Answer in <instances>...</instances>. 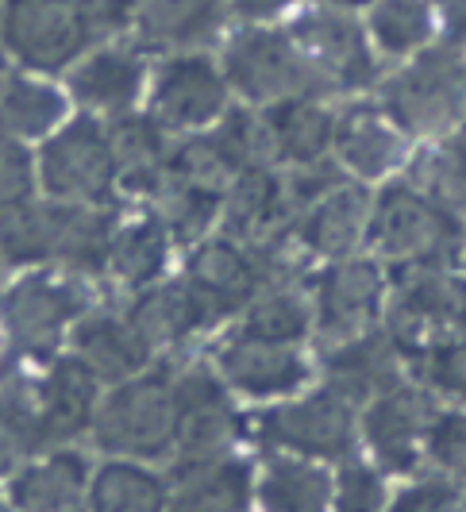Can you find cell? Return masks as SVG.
Returning <instances> with one entry per match:
<instances>
[{"instance_id": "obj_4", "label": "cell", "mask_w": 466, "mask_h": 512, "mask_svg": "<svg viewBox=\"0 0 466 512\" xmlns=\"http://www.w3.org/2000/svg\"><path fill=\"white\" fill-rule=\"evenodd\" d=\"M216 58L239 104L266 108L301 93L316 97L285 24H232L216 43Z\"/></svg>"}, {"instance_id": "obj_33", "label": "cell", "mask_w": 466, "mask_h": 512, "mask_svg": "<svg viewBox=\"0 0 466 512\" xmlns=\"http://www.w3.org/2000/svg\"><path fill=\"white\" fill-rule=\"evenodd\" d=\"M409 374L440 405H459V409H466V335L447 332L440 339H432L409 362Z\"/></svg>"}, {"instance_id": "obj_45", "label": "cell", "mask_w": 466, "mask_h": 512, "mask_svg": "<svg viewBox=\"0 0 466 512\" xmlns=\"http://www.w3.org/2000/svg\"><path fill=\"white\" fill-rule=\"evenodd\" d=\"M312 4H328V8H347V12H363L370 0H312Z\"/></svg>"}, {"instance_id": "obj_44", "label": "cell", "mask_w": 466, "mask_h": 512, "mask_svg": "<svg viewBox=\"0 0 466 512\" xmlns=\"http://www.w3.org/2000/svg\"><path fill=\"white\" fill-rule=\"evenodd\" d=\"M451 332L466 335V266L451 274Z\"/></svg>"}, {"instance_id": "obj_10", "label": "cell", "mask_w": 466, "mask_h": 512, "mask_svg": "<svg viewBox=\"0 0 466 512\" xmlns=\"http://www.w3.org/2000/svg\"><path fill=\"white\" fill-rule=\"evenodd\" d=\"M151 62H155V54L147 51L135 35L108 39V43H93L81 54L78 62L62 74V85L74 101V112L112 120V116L143 108L147 81H151Z\"/></svg>"}, {"instance_id": "obj_28", "label": "cell", "mask_w": 466, "mask_h": 512, "mask_svg": "<svg viewBox=\"0 0 466 512\" xmlns=\"http://www.w3.org/2000/svg\"><path fill=\"white\" fill-rule=\"evenodd\" d=\"M170 251V231L158 216H139L112 231L108 247V270L131 289H147L158 282Z\"/></svg>"}, {"instance_id": "obj_20", "label": "cell", "mask_w": 466, "mask_h": 512, "mask_svg": "<svg viewBox=\"0 0 466 512\" xmlns=\"http://www.w3.org/2000/svg\"><path fill=\"white\" fill-rule=\"evenodd\" d=\"M74 116V101L62 85V77L27 74L4 66L0 77V131L16 135L24 143H43Z\"/></svg>"}, {"instance_id": "obj_42", "label": "cell", "mask_w": 466, "mask_h": 512, "mask_svg": "<svg viewBox=\"0 0 466 512\" xmlns=\"http://www.w3.org/2000/svg\"><path fill=\"white\" fill-rule=\"evenodd\" d=\"M305 0H228L232 24H282Z\"/></svg>"}, {"instance_id": "obj_23", "label": "cell", "mask_w": 466, "mask_h": 512, "mask_svg": "<svg viewBox=\"0 0 466 512\" xmlns=\"http://www.w3.org/2000/svg\"><path fill=\"white\" fill-rule=\"evenodd\" d=\"M97 385H101V378L78 355L54 359L47 378L39 382V393L31 397L35 416H39V432L43 436H74L85 424H93Z\"/></svg>"}, {"instance_id": "obj_3", "label": "cell", "mask_w": 466, "mask_h": 512, "mask_svg": "<svg viewBox=\"0 0 466 512\" xmlns=\"http://www.w3.org/2000/svg\"><path fill=\"white\" fill-rule=\"evenodd\" d=\"M374 97L416 147L436 143L466 120V54L432 43L386 66Z\"/></svg>"}, {"instance_id": "obj_24", "label": "cell", "mask_w": 466, "mask_h": 512, "mask_svg": "<svg viewBox=\"0 0 466 512\" xmlns=\"http://www.w3.org/2000/svg\"><path fill=\"white\" fill-rule=\"evenodd\" d=\"M178 401V439L193 451H216L235 436V412L228 385L212 370H189L174 385Z\"/></svg>"}, {"instance_id": "obj_8", "label": "cell", "mask_w": 466, "mask_h": 512, "mask_svg": "<svg viewBox=\"0 0 466 512\" xmlns=\"http://www.w3.org/2000/svg\"><path fill=\"white\" fill-rule=\"evenodd\" d=\"M259 432L266 443L305 459H347L359 432V405L332 385H320L282 397L259 420Z\"/></svg>"}, {"instance_id": "obj_9", "label": "cell", "mask_w": 466, "mask_h": 512, "mask_svg": "<svg viewBox=\"0 0 466 512\" xmlns=\"http://www.w3.org/2000/svg\"><path fill=\"white\" fill-rule=\"evenodd\" d=\"M389 297V270L374 255L336 258L312 285V328L332 343L382 328Z\"/></svg>"}, {"instance_id": "obj_40", "label": "cell", "mask_w": 466, "mask_h": 512, "mask_svg": "<svg viewBox=\"0 0 466 512\" xmlns=\"http://www.w3.org/2000/svg\"><path fill=\"white\" fill-rule=\"evenodd\" d=\"M382 478L363 466V462H347L339 470L336 482V512H382Z\"/></svg>"}, {"instance_id": "obj_19", "label": "cell", "mask_w": 466, "mask_h": 512, "mask_svg": "<svg viewBox=\"0 0 466 512\" xmlns=\"http://www.w3.org/2000/svg\"><path fill=\"white\" fill-rule=\"evenodd\" d=\"M324 370H328V385L355 405H366L370 397L386 393L389 385L409 378V362L382 328L332 343Z\"/></svg>"}, {"instance_id": "obj_22", "label": "cell", "mask_w": 466, "mask_h": 512, "mask_svg": "<svg viewBox=\"0 0 466 512\" xmlns=\"http://www.w3.org/2000/svg\"><path fill=\"white\" fill-rule=\"evenodd\" d=\"M262 120L274 143L278 166H305L332 154V131H336V101L324 97H285L262 108Z\"/></svg>"}, {"instance_id": "obj_47", "label": "cell", "mask_w": 466, "mask_h": 512, "mask_svg": "<svg viewBox=\"0 0 466 512\" xmlns=\"http://www.w3.org/2000/svg\"><path fill=\"white\" fill-rule=\"evenodd\" d=\"M4 347H8V332H4V324H0V359H4Z\"/></svg>"}, {"instance_id": "obj_27", "label": "cell", "mask_w": 466, "mask_h": 512, "mask_svg": "<svg viewBox=\"0 0 466 512\" xmlns=\"http://www.w3.org/2000/svg\"><path fill=\"white\" fill-rule=\"evenodd\" d=\"M128 320L135 332L147 339V347L155 351L162 343H178L189 332H197L208 320L201 297L185 282H166V285H147L139 289V301L131 305Z\"/></svg>"}, {"instance_id": "obj_30", "label": "cell", "mask_w": 466, "mask_h": 512, "mask_svg": "<svg viewBox=\"0 0 466 512\" xmlns=\"http://www.w3.org/2000/svg\"><path fill=\"white\" fill-rule=\"evenodd\" d=\"M405 174L416 185H424L432 197H440L447 208L466 216V120L451 135L416 147Z\"/></svg>"}, {"instance_id": "obj_41", "label": "cell", "mask_w": 466, "mask_h": 512, "mask_svg": "<svg viewBox=\"0 0 466 512\" xmlns=\"http://www.w3.org/2000/svg\"><path fill=\"white\" fill-rule=\"evenodd\" d=\"M463 509H466L463 493L451 486L447 478H436V482H420V486L405 489L389 512H463Z\"/></svg>"}, {"instance_id": "obj_5", "label": "cell", "mask_w": 466, "mask_h": 512, "mask_svg": "<svg viewBox=\"0 0 466 512\" xmlns=\"http://www.w3.org/2000/svg\"><path fill=\"white\" fill-rule=\"evenodd\" d=\"M39 189L66 205H104L116 189V151L101 116L74 112L62 128L35 147Z\"/></svg>"}, {"instance_id": "obj_17", "label": "cell", "mask_w": 466, "mask_h": 512, "mask_svg": "<svg viewBox=\"0 0 466 512\" xmlns=\"http://www.w3.org/2000/svg\"><path fill=\"white\" fill-rule=\"evenodd\" d=\"M228 27V0H139L135 12V39L151 54L212 51Z\"/></svg>"}, {"instance_id": "obj_34", "label": "cell", "mask_w": 466, "mask_h": 512, "mask_svg": "<svg viewBox=\"0 0 466 512\" xmlns=\"http://www.w3.org/2000/svg\"><path fill=\"white\" fill-rule=\"evenodd\" d=\"M247 501V470L239 462H212L182 493V512H235Z\"/></svg>"}, {"instance_id": "obj_31", "label": "cell", "mask_w": 466, "mask_h": 512, "mask_svg": "<svg viewBox=\"0 0 466 512\" xmlns=\"http://www.w3.org/2000/svg\"><path fill=\"white\" fill-rule=\"evenodd\" d=\"M262 497L270 512H328L332 478L324 466H316L305 455H282L266 470Z\"/></svg>"}, {"instance_id": "obj_32", "label": "cell", "mask_w": 466, "mask_h": 512, "mask_svg": "<svg viewBox=\"0 0 466 512\" xmlns=\"http://www.w3.org/2000/svg\"><path fill=\"white\" fill-rule=\"evenodd\" d=\"M239 332L270 343H305L312 332V301L297 289H259L239 312Z\"/></svg>"}, {"instance_id": "obj_39", "label": "cell", "mask_w": 466, "mask_h": 512, "mask_svg": "<svg viewBox=\"0 0 466 512\" xmlns=\"http://www.w3.org/2000/svg\"><path fill=\"white\" fill-rule=\"evenodd\" d=\"M81 20L89 27L93 43H108V39H124L135 35V12L139 0H74Z\"/></svg>"}, {"instance_id": "obj_11", "label": "cell", "mask_w": 466, "mask_h": 512, "mask_svg": "<svg viewBox=\"0 0 466 512\" xmlns=\"http://www.w3.org/2000/svg\"><path fill=\"white\" fill-rule=\"evenodd\" d=\"M93 432L108 451L155 455L178 439V401L166 378L135 374L116 382V389L97 401Z\"/></svg>"}, {"instance_id": "obj_21", "label": "cell", "mask_w": 466, "mask_h": 512, "mask_svg": "<svg viewBox=\"0 0 466 512\" xmlns=\"http://www.w3.org/2000/svg\"><path fill=\"white\" fill-rule=\"evenodd\" d=\"M108 124V139L116 151V178L120 189L131 193H151L155 197L162 189V181L170 178V147L174 135L158 124L147 108H135L124 116L104 120Z\"/></svg>"}, {"instance_id": "obj_36", "label": "cell", "mask_w": 466, "mask_h": 512, "mask_svg": "<svg viewBox=\"0 0 466 512\" xmlns=\"http://www.w3.org/2000/svg\"><path fill=\"white\" fill-rule=\"evenodd\" d=\"M35 193H39L35 147L0 131V212L35 201Z\"/></svg>"}, {"instance_id": "obj_49", "label": "cell", "mask_w": 466, "mask_h": 512, "mask_svg": "<svg viewBox=\"0 0 466 512\" xmlns=\"http://www.w3.org/2000/svg\"><path fill=\"white\" fill-rule=\"evenodd\" d=\"M0 77H4V66H0Z\"/></svg>"}, {"instance_id": "obj_43", "label": "cell", "mask_w": 466, "mask_h": 512, "mask_svg": "<svg viewBox=\"0 0 466 512\" xmlns=\"http://www.w3.org/2000/svg\"><path fill=\"white\" fill-rule=\"evenodd\" d=\"M436 12V43L466 54V0H432Z\"/></svg>"}, {"instance_id": "obj_13", "label": "cell", "mask_w": 466, "mask_h": 512, "mask_svg": "<svg viewBox=\"0 0 466 512\" xmlns=\"http://www.w3.org/2000/svg\"><path fill=\"white\" fill-rule=\"evenodd\" d=\"M436 409L440 401L409 374L405 382L366 401L359 412V432L386 470H413L424 459V432Z\"/></svg>"}, {"instance_id": "obj_26", "label": "cell", "mask_w": 466, "mask_h": 512, "mask_svg": "<svg viewBox=\"0 0 466 512\" xmlns=\"http://www.w3.org/2000/svg\"><path fill=\"white\" fill-rule=\"evenodd\" d=\"M363 27L386 66L436 43L432 0H370L363 8Z\"/></svg>"}, {"instance_id": "obj_18", "label": "cell", "mask_w": 466, "mask_h": 512, "mask_svg": "<svg viewBox=\"0 0 466 512\" xmlns=\"http://www.w3.org/2000/svg\"><path fill=\"white\" fill-rule=\"evenodd\" d=\"M370 201H374L370 185L343 181L339 189H332L328 197H320L297 216L289 239H297L301 251L324 262L359 255V247H366V228H370Z\"/></svg>"}, {"instance_id": "obj_12", "label": "cell", "mask_w": 466, "mask_h": 512, "mask_svg": "<svg viewBox=\"0 0 466 512\" xmlns=\"http://www.w3.org/2000/svg\"><path fill=\"white\" fill-rule=\"evenodd\" d=\"M416 143L386 116L374 93L336 101V131H332V158L343 166V174L363 185H382V181L405 174L413 162Z\"/></svg>"}, {"instance_id": "obj_16", "label": "cell", "mask_w": 466, "mask_h": 512, "mask_svg": "<svg viewBox=\"0 0 466 512\" xmlns=\"http://www.w3.org/2000/svg\"><path fill=\"white\" fill-rule=\"evenodd\" d=\"M185 285L201 297L208 320H224L251 305V297L259 293V262L251 255L247 243H239L232 235L220 239H201L193 243Z\"/></svg>"}, {"instance_id": "obj_25", "label": "cell", "mask_w": 466, "mask_h": 512, "mask_svg": "<svg viewBox=\"0 0 466 512\" xmlns=\"http://www.w3.org/2000/svg\"><path fill=\"white\" fill-rule=\"evenodd\" d=\"M74 355L101 382H124V378L143 374L151 347L135 332L128 316H85L78 320V332H74Z\"/></svg>"}, {"instance_id": "obj_7", "label": "cell", "mask_w": 466, "mask_h": 512, "mask_svg": "<svg viewBox=\"0 0 466 512\" xmlns=\"http://www.w3.org/2000/svg\"><path fill=\"white\" fill-rule=\"evenodd\" d=\"M93 47L74 0H4V62L27 74L62 77Z\"/></svg>"}, {"instance_id": "obj_46", "label": "cell", "mask_w": 466, "mask_h": 512, "mask_svg": "<svg viewBox=\"0 0 466 512\" xmlns=\"http://www.w3.org/2000/svg\"><path fill=\"white\" fill-rule=\"evenodd\" d=\"M0 66H8L4 62V0H0Z\"/></svg>"}, {"instance_id": "obj_6", "label": "cell", "mask_w": 466, "mask_h": 512, "mask_svg": "<svg viewBox=\"0 0 466 512\" xmlns=\"http://www.w3.org/2000/svg\"><path fill=\"white\" fill-rule=\"evenodd\" d=\"M232 104L235 97L232 89H228V77L220 70L216 47L212 51L155 54L143 108L174 139L212 128Z\"/></svg>"}, {"instance_id": "obj_14", "label": "cell", "mask_w": 466, "mask_h": 512, "mask_svg": "<svg viewBox=\"0 0 466 512\" xmlns=\"http://www.w3.org/2000/svg\"><path fill=\"white\" fill-rule=\"evenodd\" d=\"M216 374L228 389L255 401H282L312 382V362L301 343H270L235 332L216 351Z\"/></svg>"}, {"instance_id": "obj_2", "label": "cell", "mask_w": 466, "mask_h": 512, "mask_svg": "<svg viewBox=\"0 0 466 512\" xmlns=\"http://www.w3.org/2000/svg\"><path fill=\"white\" fill-rule=\"evenodd\" d=\"M293 47L309 70L312 93L324 101H347L374 93L386 74V62L378 58L370 35L363 27V12L328 8L305 0L293 16L282 20Z\"/></svg>"}, {"instance_id": "obj_38", "label": "cell", "mask_w": 466, "mask_h": 512, "mask_svg": "<svg viewBox=\"0 0 466 512\" xmlns=\"http://www.w3.org/2000/svg\"><path fill=\"white\" fill-rule=\"evenodd\" d=\"M78 486H81V462L58 455V459L35 466L24 482H20V501H24L27 509H43V505H54V509L62 505L66 509L70 497L78 493Z\"/></svg>"}, {"instance_id": "obj_1", "label": "cell", "mask_w": 466, "mask_h": 512, "mask_svg": "<svg viewBox=\"0 0 466 512\" xmlns=\"http://www.w3.org/2000/svg\"><path fill=\"white\" fill-rule=\"evenodd\" d=\"M466 243V216L432 197L409 174L374 185L366 251L386 270L405 266H459Z\"/></svg>"}, {"instance_id": "obj_29", "label": "cell", "mask_w": 466, "mask_h": 512, "mask_svg": "<svg viewBox=\"0 0 466 512\" xmlns=\"http://www.w3.org/2000/svg\"><path fill=\"white\" fill-rule=\"evenodd\" d=\"M58 220L62 208L51 205H16L0 212V262L12 266H43L58 255Z\"/></svg>"}, {"instance_id": "obj_37", "label": "cell", "mask_w": 466, "mask_h": 512, "mask_svg": "<svg viewBox=\"0 0 466 512\" xmlns=\"http://www.w3.org/2000/svg\"><path fill=\"white\" fill-rule=\"evenodd\" d=\"M424 459L443 474H466V409L440 405L424 432Z\"/></svg>"}, {"instance_id": "obj_48", "label": "cell", "mask_w": 466, "mask_h": 512, "mask_svg": "<svg viewBox=\"0 0 466 512\" xmlns=\"http://www.w3.org/2000/svg\"><path fill=\"white\" fill-rule=\"evenodd\" d=\"M459 266H466V243H463V262H459Z\"/></svg>"}, {"instance_id": "obj_35", "label": "cell", "mask_w": 466, "mask_h": 512, "mask_svg": "<svg viewBox=\"0 0 466 512\" xmlns=\"http://www.w3.org/2000/svg\"><path fill=\"white\" fill-rule=\"evenodd\" d=\"M93 501L101 512H155L158 482L135 466H108L93 486Z\"/></svg>"}, {"instance_id": "obj_15", "label": "cell", "mask_w": 466, "mask_h": 512, "mask_svg": "<svg viewBox=\"0 0 466 512\" xmlns=\"http://www.w3.org/2000/svg\"><path fill=\"white\" fill-rule=\"evenodd\" d=\"M78 316V289L47 270L20 278L0 301V324H4L8 339H16L24 351H51Z\"/></svg>"}]
</instances>
